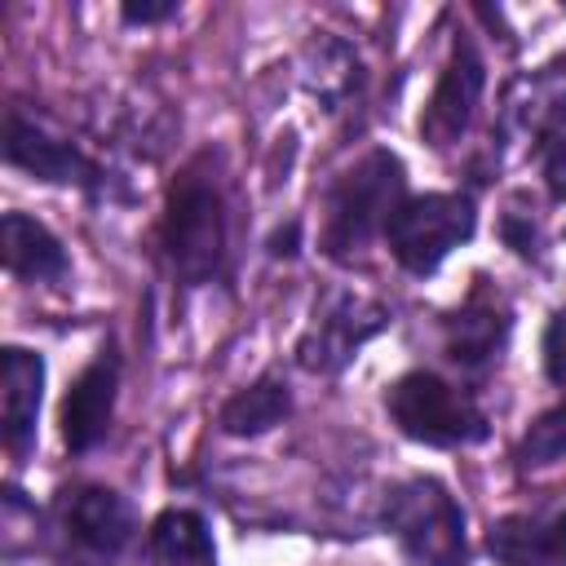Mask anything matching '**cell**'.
<instances>
[{
	"mask_svg": "<svg viewBox=\"0 0 566 566\" xmlns=\"http://www.w3.org/2000/svg\"><path fill=\"white\" fill-rule=\"evenodd\" d=\"M385 526L411 566H464L469 535L451 491L433 478H407L385 495Z\"/></svg>",
	"mask_w": 566,
	"mask_h": 566,
	"instance_id": "6da1fadb",
	"label": "cell"
},
{
	"mask_svg": "<svg viewBox=\"0 0 566 566\" xmlns=\"http://www.w3.org/2000/svg\"><path fill=\"white\" fill-rule=\"evenodd\" d=\"M402 203V164L389 150H367L336 186L327 199V226H323V248L336 261H349L376 230L389 226L394 208Z\"/></svg>",
	"mask_w": 566,
	"mask_h": 566,
	"instance_id": "7a4b0ae2",
	"label": "cell"
},
{
	"mask_svg": "<svg viewBox=\"0 0 566 566\" xmlns=\"http://www.w3.org/2000/svg\"><path fill=\"white\" fill-rule=\"evenodd\" d=\"M164 248L172 270L186 283H203L221 270L226 256V203L217 181H208L199 168L181 172L172 195H168V212H164Z\"/></svg>",
	"mask_w": 566,
	"mask_h": 566,
	"instance_id": "3957f363",
	"label": "cell"
},
{
	"mask_svg": "<svg viewBox=\"0 0 566 566\" xmlns=\"http://www.w3.org/2000/svg\"><path fill=\"white\" fill-rule=\"evenodd\" d=\"M478 230V212L469 195H411L394 208L385 239L402 270L429 274Z\"/></svg>",
	"mask_w": 566,
	"mask_h": 566,
	"instance_id": "277c9868",
	"label": "cell"
},
{
	"mask_svg": "<svg viewBox=\"0 0 566 566\" xmlns=\"http://www.w3.org/2000/svg\"><path fill=\"white\" fill-rule=\"evenodd\" d=\"M385 407H389L394 424L424 447H469L486 433V420L473 407V398L433 371L398 376L385 389Z\"/></svg>",
	"mask_w": 566,
	"mask_h": 566,
	"instance_id": "5b68a950",
	"label": "cell"
},
{
	"mask_svg": "<svg viewBox=\"0 0 566 566\" xmlns=\"http://www.w3.org/2000/svg\"><path fill=\"white\" fill-rule=\"evenodd\" d=\"M385 323H389V310L380 301H367L358 292H336L305 327L296 358L305 371H323V376L340 371Z\"/></svg>",
	"mask_w": 566,
	"mask_h": 566,
	"instance_id": "8992f818",
	"label": "cell"
},
{
	"mask_svg": "<svg viewBox=\"0 0 566 566\" xmlns=\"http://www.w3.org/2000/svg\"><path fill=\"white\" fill-rule=\"evenodd\" d=\"M482 84H486V66H482L478 49L469 40H455V49L424 102V115H420V137L433 150H447L469 133L478 102H482Z\"/></svg>",
	"mask_w": 566,
	"mask_h": 566,
	"instance_id": "52a82bcc",
	"label": "cell"
},
{
	"mask_svg": "<svg viewBox=\"0 0 566 566\" xmlns=\"http://www.w3.org/2000/svg\"><path fill=\"white\" fill-rule=\"evenodd\" d=\"M4 159L13 168L31 172L35 181H53V186H93L102 177L97 164L75 142L27 119L18 106L4 115Z\"/></svg>",
	"mask_w": 566,
	"mask_h": 566,
	"instance_id": "ba28073f",
	"label": "cell"
},
{
	"mask_svg": "<svg viewBox=\"0 0 566 566\" xmlns=\"http://www.w3.org/2000/svg\"><path fill=\"white\" fill-rule=\"evenodd\" d=\"M115 389H119V363L111 349H102L66 389L62 402V442L71 451H93L106 429H111V411H115Z\"/></svg>",
	"mask_w": 566,
	"mask_h": 566,
	"instance_id": "9c48e42d",
	"label": "cell"
},
{
	"mask_svg": "<svg viewBox=\"0 0 566 566\" xmlns=\"http://www.w3.org/2000/svg\"><path fill=\"white\" fill-rule=\"evenodd\" d=\"M486 548L500 566H566V509L509 513L491 526Z\"/></svg>",
	"mask_w": 566,
	"mask_h": 566,
	"instance_id": "30bf717a",
	"label": "cell"
},
{
	"mask_svg": "<svg viewBox=\"0 0 566 566\" xmlns=\"http://www.w3.org/2000/svg\"><path fill=\"white\" fill-rule=\"evenodd\" d=\"M0 438L13 455H22L35 442V420H40V398H44V358L9 345L4 349V371H0Z\"/></svg>",
	"mask_w": 566,
	"mask_h": 566,
	"instance_id": "8fae6325",
	"label": "cell"
},
{
	"mask_svg": "<svg viewBox=\"0 0 566 566\" xmlns=\"http://www.w3.org/2000/svg\"><path fill=\"white\" fill-rule=\"evenodd\" d=\"M66 531L97 557H115L133 539V509L111 486H80L66 500Z\"/></svg>",
	"mask_w": 566,
	"mask_h": 566,
	"instance_id": "7c38bea8",
	"label": "cell"
},
{
	"mask_svg": "<svg viewBox=\"0 0 566 566\" xmlns=\"http://www.w3.org/2000/svg\"><path fill=\"white\" fill-rule=\"evenodd\" d=\"M0 252H4V265L9 274L27 279V283H62L71 261H66V248L57 243V234L27 217V212H4L0 221Z\"/></svg>",
	"mask_w": 566,
	"mask_h": 566,
	"instance_id": "4fadbf2b",
	"label": "cell"
},
{
	"mask_svg": "<svg viewBox=\"0 0 566 566\" xmlns=\"http://www.w3.org/2000/svg\"><path fill=\"white\" fill-rule=\"evenodd\" d=\"M504 336H509V314H504L486 292H473V296L447 318V354H451L460 367H482V363L500 358Z\"/></svg>",
	"mask_w": 566,
	"mask_h": 566,
	"instance_id": "5bb4252c",
	"label": "cell"
},
{
	"mask_svg": "<svg viewBox=\"0 0 566 566\" xmlns=\"http://www.w3.org/2000/svg\"><path fill=\"white\" fill-rule=\"evenodd\" d=\"M292 411V389L279 380V376H261L252 385H243L239 394H230L221 402V416L217 424L230 433V438H261L270 433L274 424H283Z\"/></svg>",
	"mask_w": 566,
	"mask_h": 566,
	"instance_id": "9a60e30c",
	"label": "cell"
},
{
	"mask_svg": "<svg viewBox=\"0 0 566 566\" xmlns=\"http://www.w3.org/2000/svg\"><path fill=\"white\" fill-rule=\"evenodd\" d=\"M150 562L155 566H217L208 522L195 509H164L150 522Z\"/></svg>",
	"mask_w": 566,
	"mask_h": 566,
	"instance_id": "2e32d148",
	"label": "cell"
},
{
	"mask_svg": "<svg viewBox=\"0 0 566 566\" xmlns=\"http://www.w3.org/2000/svg\"><path fill=\"white\" fill-rule=\"evenodd\" d=\"M305 88L314 97H323L327 106L345 102V93L358 84V57L340 44V40H314L305 53Z\"/></svg>",
	"mask_w": 566,
	"mask_h": 566,
	"instance_id": "e0dca14e",
	"label": "cell"
},
{
	"mask_svg": "<svg viewBox=\"0 0 566 566\" xmlns=\"http://www.w3.org/2000/svg\"><path fill=\"white\" fill-rule=\"evenodd\" d=\"M557 460H566V402L548 407V411L522 433V442H517V464H522V469H548V464H557Z\"/></svg>",
	"mask_w": 566,
	"mask_h": 566,
	"instance_id": "ac0fdd59",
	"label": "cell"
},
{
	"mask_svg": "<svg viewBox=\"0 0 566 566\" xmlns=\"http://www.w3.org/2000/svg\"><path fill=\"white\" fill-rule=\"evenodd\" d=\"M539 172L553 199H566V133H544L539 142Z\"/></svg>",
	"mask_w": 566,
	"mask_h": 566,
	"instance_id": "d6986e66",
	"label": "cell"
},
{
	"mask_svg": "<svg viewBox=\"0 0 566 566\" xmlns=\"http://www.w3.org/2000/svg\"><path fill=\"white\" fill-rule=\"evenodd\" d=\"M544 371L553 385H566V305L544 327Z\"/></svg>",
	"mask_w": 566,
	"mask_h": 566,
	"instance_id": "ffe728a7",
	"label": "cell"
},
{
	"mask_svg": "<svg viewBox=\"0 0 566 566\" xmlns=\"http://www.w3.org/2000/svg\"><path fill=\"white\" fill-rule=\"evenodd\" d=\"M181 13V4L177 0H128L124 9H119V18L128 22V27H155V22H168V18H177Z\"/></svg>",
	"mask_w": 566,
	"mask_h": 566,
	"instance_id": "44dd1931",
	"label": "cell"
},
{
	"mask_svg": "<svg viewBox=\"0 0 566 566\" xmlns=\"http://www.w3.org/2000/svg\"><path fill=\"white\" fill-rule=\"evenodd\" d=\"M270 252H274V256H292V252H296V221L270 239Z\"/></svg>",
	"mask_w": 566,
	"mask_h": 566,
	"instance_id": "7402d4cb",
	"label": "cell"
}]
</instances>
